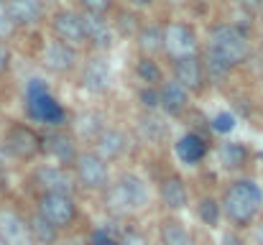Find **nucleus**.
I'll list each match as a JSON object with an SVG mask.
<instances>
[{
    "mask_svg": "<svg viewBox=\"0 0 263 245\" xmlns=\"http://www.w3.org/2000/svg\"><path fill=\"white\" fill-rule=\"evenodd\" d=\"M240 3V8H246L248 13H261V5L263 0H238Z\"/></svg>",
    "mask_w": 263,
    "mask_h": 245,
    "instance_id": "nucleus-38",
    "label": "nucleus"
},
{
    "mask_svg": "<svg viewBox=\"0 0 263 245\" xmlns=\"http://www.w3.org/2000/svg\"><path fill=\"white\" fill-rule=\"evenodd\" d=\"M0 245H5V243H3V240H0Z\"/></svg>",
    "mask_w": 263,
    "mask_h": 245,
    "instance_id": "nucleus-43",
    "label": "nucleus"
},
{
    "mask_svg": "<svg viewBox=\"0 0 263 245\" xmlns=\"http://www.w3.org/2000/svg\"><path fill=\"white\" fill-rule=\"evenodd\" d=\"M174 82H179L186 92H197L204 84V64L197 56H186L174 62Z\"/></svg>",
    "mask_w": 263,
    "mask_h": 245,
    "instance_id": "nucleus-11",
    "label": "nucleus"
},
{
    "mask_svg": "<svg viewBox=\"0 0 263 245\" xmlns=\"http://www.w3.org/2000/svg\"><path fill=\"white\" fill-rule=\"evenodd\" d=\"M161 202L169 210H184L186 207V186L179 176H169L161 181Z\"/></svg>",
    "mask_w": 263,
    "mask_h": 245,
    "instance_id": "nucleus-16",
    "label": "nucleus"
},
{
    "mask_svg": "<svg viewBox=\"0 0 263 245\" xmlns=\"http://www.w3.org/2000/svg\"><path fill=\"white\" fill-rule=\"evenodd\" d=\"M39 212L54 225V228H69L77 220V204L67 194H41Z\"/></svg>",
    "mask_w": 263,
    "mask_h": 245,
    "instance_id": "nucleus-3",
    "label": "nucleus"
},
{
    "mask_svg": "<svg viewBox=\"0 0 263 245\" xmlns=\"http://www.w3.org/2000/svg\"><path fill=\"white\" fill-rule=\"evenodd\" d=\"M120 245H148V240H146L141 233H133V230H130V233H125V235L120 238Z\"/></svg>",
    "mask_w": 263,
    "mask_h": 245,
    "instance_id": "nucleus-36",
    "label": "nucleus"
},
{
    "mask_svg": "<svg viewBox=\"0 0 263 245\" xmlns=\"http://www.w3.org/2000/svg\"><path fill=\"white\" fill-rule=\"evenodd\" d=\"M222 245H243V240H240L238 235H225V240H222Z\"/></svg>",
    "mask_w": 263,
    "mask_h": 245,
    "instance_id": "nucleus-40",
    "label": "nucleus"
},
{
    "mask_svg": "<svg viewBox=\"0 0 263 245\" xmlns=\"http://www.w3.org/2000/svg\"><path fill=\"white\" fill-rule=\"evenodd\" d=\"M92 245H120V238H112L107 233V228H102V230L92 233Z\"/></svg>",
    "mask_w": 263,
    "mask_h": 245,
    "instance_id": "nucleus-32",
    "label": "nucleus"
},
{
    "mask_svg": "<svg viewBox=\"0 0 263 245\" xmlns=\"http://www.w3.org/2000/svg\"><path fill=\"white\" fill-rule=\"evenodd\" d=\"M0 240L5 245H36L28 220H23L15 210H0Z\"/></svg>",
    "mask_w": 263,
    "mask_h": 245,
    "instance_id": "nucleus-6",
    "label": "nucleus"
},
{
    "mask_svg": "<svg viewBox=\"0 0 263 245\" xmlns=\"http://www.w3.org/2000/svg\"><path fill=\"white\" fill-rule=\"evenodd\" d=\"M256 245H263V225L256 228Z\"/></svg>",
    "mask_w": 263,
    "mask_h": 245,
    "instance_id": "nucleus-41",
    "label": "nucleus"
},
{
    "mask_svg": "<svg viewBox=\"0 0 263 245\" xmlns=\"http://www.w3.org/2000/svg\"><path fill=\"white\" fill-rule=\"evenodd\" d=\"M233 125H235V118L228 115V112H222V115L215 118V128L217 130H233Z\"/></svg>",
    "mask_w": 263,
    "mask_h": 245,
    "instance_id": "nucleus-35",
    "label": "nucleus"
},
{
    "mask_svg": "<svg viewBox=\"0 0 263 245\" xmlns=\"http://www.w3.org/2000/svg\"><path fill=\"white\" fill-rule=\"evenodd\" d=\"M207 51L217 54V56L225 59L230 67H235V64H240V62L248 59L251 46H248V36H246L238 26H233V23H220V26H215V28L210 31V46H207Z\"/></svg>",
    "mask_w": 263,
    "mask_h": 245,
    "instance_id": "nucleus-2",
    "label": "nucleus"
},
{
    "mask_svg": "<svg viewBox=\"0 0 263 245\" xmlns=\"http://www.w3.org/2000/svg\"><path fill=\"white\" fill-rule=\"evenodd\" d=\"M161 107L169 115H179L186 107V89L179 82H166L161 87Z\"/></svg>",
    "mask_w": 263,
    "mask_h": 245,
    "instance_id": "nucleus-17",
    "label": "nucleus"
},
{
    "mask_svg": "<svg viewBox=\"0 0 263 245\" xmlns=\"http://www.w3.org/2000/svg\"><path fill=\"white\" fill-rule=\"evenodd\" d=\"M54 33L59 41L69 44V46H82L87 41L85 36V23H82V15L80 13H72V10H59L54 13Z\"/></svg>",
    "mask_w": 263,
    "mask_h": 245,
    "instance_id": "nucleus-9",
    "label": "nucleus"
},
{
    "mask_svg": "<svg viewBox=\"0 0 263 245\" xmlns=\"http://www.w3.org/2000/svg\"><path fill=\"white\" fill-rule=\"evenodd\" d=\"M176 151H179V156H181L184 161L194 163V161H199V159L204 156L207 146H204V141H202V138H199L197 133H189V136H184V138L179 141Z\"/></svg>",
    "mask_w": 263,
    "mask_h": 245,
    "instance_id": "nucleus-25",
    "label": "nucleus"
},
{
    "mask_svg": "<svg viewBox=\"0 0 263 245\" xmlns=\"http://www.w3.org/2000/svg\"><path fill=\"white\" fill-rule=\"evenodd\" d=\"M202 64H204V80L212 82V84H220V82L230 74V69H233L225 59H220V56L212 54V51L204 54V62H202Z\"/></svg>",
    "mask_w": 263,
    "mask_h": 245,
    "instance_id": "nucleus-24",
    "label": "nucleus"
},
{
    "mask_svg": "<svg viewBox=\"0 0 263 245\" xmlns=\"http://www.w3.org/2000/svg\"><path fill=\"white\" fill-rule=\"evenodd\" d=\"M5 148L15 159H33L44 148V141L28 125H10L5 133Z\"/></svg>",
    "mask_w": 263,
    "mask_h": 245,
    "instance_id": "nucleus-5",
    "label": "nucleus"
},
{
    "mask_svg": "<svg viewBox=\"0 0 263 245\" xmlns=\"http://www.w3.org/2000/svg\"><path fill=\"white\" fill-rule=\"evenodd\" d=\"M120 186H123V192L128 194L133 210H141V207L148 202V189H146L143 179H138V176H133V174H125V176H120Z\"/></svg>",
    "mask_w": 263,
    "mask_h": 245,
    "instance_id": "nucleus-22",
    "label": "nucleus"
},
{
    "mask_svg": "<svg viewBox=\"0 0 263 245\" xmlns=\"http://www.w3.org/2000/svg\"><path fill=\"white\" fill-rule=\"evenodd\" d=\"M263 204L261 186L251 179L235 181L222 197V212L235 228H248Z\"/></svg>",
    "mask_w": 263,
    "mask_h": 245,
    "instance_id": "nucleus-1",
    "label": "nucleus"
},
{
    "mask_svg": "<svg viewBox=\"0 0 263 245\" xmlns=\"http://www.w3.org/2000/svg\"><path fill=\"white\" fill-rule=\"evenodd\" d=\"M261 13H263V5H261Z\"/></svg>",
    "mask_w": 263,
    "mask_h": 245,
    "instance_id": "nucleus-44",
    "label": "nucleus"
},
{
    "mask_svg": "<svg viewBox=\"0 0 263 245\" xmlns=\"http://www.w3.org/2000/svg\"><path fill=\"white\" fill-rule=\"evenodd\" d=\"M138 46L146 56H154L159 51H164V28L156 23H148L138 31Z\"/></svg>",
    "mask_w": 263,
    "mask_h": 245,
    "instance_id": "nucleus-19",
    "label": "nucleus"
},
{
    "mask_svg": "<svg viewBox=\"0 0 263 245\" xmlns=\"http://www.w3.org/2000/svg\"><path fill=\"white\" fill-rule=\"evenodd\" d=\"M41 62H44V67H46L49 72L64 74V72L74 69V64H77V51H74V46H69V44H64V41H51V44L44 46Z\"/></svg>",
    "mask_w": 263,
    "mask_h": 245,
    "instance_id": "nucleus-10",
    "label": "nucleus"
},
{
    "mask_svg": "<svg viewBox=\"0 0 263 245\" xmlns=\"http://www.w3.org/2000/svg\"><path fill=\"white\" fill-rule=\"evenodd\" d=\"M33 181H36V186L44 194H67V197L74 194V179L69 176V171H64L59 166H41V168H36Z\"/></svg>",
    "mask_w": 263,
    "mask_h": 245,
    "instance_id": "nucleus-8",
    "label": "nucleus"
},
{
    "mask_svg": "<svg viewBox=\"0 0 263 245\" xmlns=\"http://www.w3.org/2000/svg\"><path fill=\"white\" fill-rule=\"evenodd\" d=\"M82 5H85V10H89V13H105L110 5H112V0H80Z\"/></svg>",
    "mask_w": 263,
    "mask_h": 245,
    "instance_id": "nucleus-34",
    "label": "nucleus"
},
{
    "mask_svg": "<svg viewBox=\"0 0 263 245\" xmlns=\"http://www.w3.org/2000/svg\"><path fill=\"white\" fill-rule=\"evenodd\" d=\"M8 8L13 13L15 26H33L41 21V0H8Z\"/></svg>",
    "mask_w": 263,
    "mask_h": 245,
    "instance_id": "nucleus-15",
    "label": "nucleus"
},
{
    "mask_svg": "<svg viewBox=\"0 0 263 245\" xmlns=\"http://www.w3.org/2000/svg\"><path fill=\"white\" fill-rule=\"evenodd\" d=\"M133 21H136L133 15H128V13H120V28H123V33H125V31H128V33L133 31V26H136Z\"/></svg>",
    "mask_w": 263,
    "mask_h": 245,
    "instance_id": "nucleus-39",
    "label": "nucleus"
},
{
    "mask_svg": "<svg viewBox=\"0 0 263 245\" xmlns=\"http://www.w3.org/2000/svg\"><path fill=\"white\" fill-rule=\"evenodd\" d=\"M105 210H107L110 215H115V217H123V215L133 212V204H130L128 194L123 192L120 181L107 186V194H105Z\"/></svg>",
    "mask_w": 263,
    "mask_h": 245,
    "instance_id": "nucleus-21",
    "label": "nucleus"
},
{
    "mask_svg": "<svg viewBox=\"0 0 263 245\" xmlns=\"http://www.w3.org/2000/svg\"><path fill=\"white\" fill-rule=\"evenodd\" d=\"M74 130L80 138H100V133L105 130V123H102V115L97 112H80L74 118Z\"/></svg>",
    "mask_w": 263,
    "mask_h": 245,
    "instance_id": "nucleus-23",
    "label": "nucleus"
},
{
    "mask_svg": "<svg viewBox=\"0 0 263 245\" xmlns=\"http://www.w3.org/2000/svg\"><path fill=\"white\" fill-rule=\"evenodd\" d=\"M248 161V151L240 143H222L220 146V163L225 168H240Z\"/></svg>",
    "mask_w": 263,
    "mask_h": 245,
    "instance_id": "nucleus-27",
    "label": "nucleus"
},
{
    "mask_svg": "<svg viewBox=\"0 0 263 245\" xmlns=\"http://www.w3.org/2000/svg\"><path fill=\"white\" fill-rule=\"evenodd\" d=\"M8 67H10V49L0 41V74L8 72Z\"/></svg>",
    "mask_w": 263,
    "mask_h": 245,
    "instance_id": "nucleus-37",
    "label": "nucleus"
},
{
    "mask_svg": "<svg viewBox=\"0 0 263 245\" xmlns=\"http://www.w3.org/2000/svg\"><path fill=\"white\" fill-rule=\"evenodd\" d=\"M164 51L179 62L186 56H197V33L184 23H169L164 28Z\"/></svg>",
    "mask_w": 263,
    "mask_h": 245,
    "instance_id": "nucleus-4",
    "label": "nucleus"
},
{
    "mask_svg": "<svg viewBox=\"0 0 263 245\" xmlns=\"http://www.w3.org/2000/svg\"><path fill=\"white\" fill-rule=\"evenodd\" d=\"M82 23H85V36H87L89 44H95L97 49H110L112 44V28L110 23L100 15V13H82Z\"/></svg>",
    "mask_w": 263,
    "mask_h": 245,
    "instance_id": "nucleus-12",
    "label": "nucleus"
},
{
    "mask_svg": "<svg viewBox=\"0 0 263 245\" xmlns=\"http://www.w3.org/2000/svg\"><path fill=\"white\" fill-rule=\"evenodd\" d=\"M28 225H31V233H33V240L36 245H54L59 238V228H54L41 212H33L28 217Z\"/></svg>",
    "mask_w": 263,
    "mask_h": 245,
    "instance_id": "nucleus-20",
    "label": "nucleus"
},
{
    "mask_svg": "<svg viewBox=\"0 0 263 245\" xmlns=\"http://www.w3.org/2000/svg\"><path fill=\"white\" fill-rule=\"evenodd\" d=\"M125 146H128V141H125V136H123L120 130L105 128V130L100 133V138L95 141V154H97L102 161H115L118 156H123Z\"/></svg>",
    "mask_w": 263,
    "mask_h": 245,
    "instance_id": "nucleus-14",
    "label": "nucleus"
},
{
    "mask_svg": "<svg viewBox=\"0 0 263 245\" xmlns=\"http://www.w3.org/2000/svg\"><path fill=\"white\" fill-rule=\"evenodd\" d=\"M74 174H77V181L87 189H105L110 179L107 161H102L97 154H82L74 161Z\"/></svg>",
    "mask_w": 263,
    "mask_h": 245,
    "instance_id": "nucleus-7",
    "label": "nucleus"
},
{
    "mask_svg": "<svg viewBox=\"0 0 263 245\" xmlns=\"http://www.w3.org/2000/svg\"><path fill=\"white\" fill-rule=\"evenodd\" d=\"M15 33V21L8 8V0H0V39H10Z\"/></svg>",
    "mask_w": 263,
    "mask_h": 245,
    "instance_id": "nucleus-29",
    "label": "nucleus"
},
{
    "mask_svg": "<svg viewBox=\"0 0 263 245\" xmlns=\"http://www.w3.org/2000/svg\"><path fill=\"white\" fill-rule=\"evenodd\" d=\"M199 220L204 225H217L220 222V204L212 199V197H204L199 202Z\"/></svg>",
    "mask_w": 263,
    "mask_h": 245,
    "instance_id": "nucleus-28",
    "label": "nucleus"
},
{
    "mask_svg": "<svg viewBox=\"0 0 263 245\" xmlns=\"http://www.w3.org/2000/svg\"><path fill=\"white\" fill-rule=\"evenodd\" d=\"M161 245H194V238L184 230L181 222L166 220L161 225Z\"/></svg>",
    "mask_w": 263,
    "mask_h": 245,
    "instance_id": "nucleus-26",
    "label": "nucleus"
},
{
    "mask_svg": "<svg viewBox=\"0 0 263 245\" xmlns=\"http://www.w3.org/2000/svg\"><path fill=\"white\" fill-rule=\"evenodd\" d=\"M133 3H136V5H151L154 0H133Z\"/></svg>",
    "mask_w": 263,
    "mask_h": 245,
    "instance_id": "nucleus-42",
    "label": "nucleus"
},
{
    "mask_svg": "<svg viewBox=\"0 0 263 245\" xmlns=\"http://www.w3.org/2000/svg\"><path fill=\"white\" fill-rule=\"evenodd\" d=\"M143 133H146L148 138H161L164 128H161V123H159L156 118H146V120H143Z\"/></svg>",
    "mask_w": 263,
    "mask_h": 245,
    "instance_id": "nucleus-33",
    "label": "nucleus"
},
{
    "mask_svg": "<svg viewBox=\"0 0 263 245\" xmlns=\"http://www.w3.org/2000/svg\"><path fill=\"white\" fill-rule=\"evenodd\" d=\"M44 148H46L49 154H54L59 161H77V159H80L77 151H74L72 138L64 136V133H51V136H46V138H44Z\"/></svg>",
    "mask_w": 263,
    "mask_h": 245,
    "instance_id": "nucleus-18",
    "label": "nucleus"
},
{
    "mask_svg": "<svg viewBox=\"0 0 263 245\" xmlns=\"http://www.w3.org/2000/svg\"><path fill=\"white\" fill-rule=\"evenodd\" d=\"M82 87L95 95L107 92L110 89V64L105 59H89L82 72Z\"/></svg>",
    "mask_w": 263,
    "mask_h": 245,
    "instance_id": "nucleus-13",
    "label": "nucleus"
},
{
    "mask_svg": "<svg viewBox=\"0 0 263 245\" xmlns=\"http://www.w3.org/2000/svg\"><path fill=\"white\" fill-rule=\"evenodd\" d=\"M136 72H138V77H141V80H143V82H148V84H154V82H159V80H161V69H159V67H156V62H151L148 56L138 62Z\"/></svg>",
    "mask_w": 263,
    "mask_h": 245,
    "instance_id": "nucleus-30",
    "label": "nucleus"
},
{
    "mask_svg": "<svg viewBox=\"0 0 263 245\" xmlns=\"http://www.w3.org/2000/svg\"><path fill=\"white\" fill-rule=\"evenodd\" d=\"M141 102H143V107L154 110L161 105V92H156L154 87H146V89H141Z\"/></svg>",
    "mask_w": 263,
    "mask_h": 245,
    "instance_id": "nucleus-31",
    "label": "nucleus"
}]
</instances>
